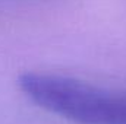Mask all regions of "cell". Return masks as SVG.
I'll list each match as a JSON object with an SVG mask.
<instances>
[{"label": "cell", "instance_id": "cell-1", "mask_svg": "<svg viewBox=\"0 0 126 124\" xmlns=\"http://www.w3.org/2000/svg\"><path fill=\"white\" fill-rule=\"evenodd\" d=\"M18 86L37 107L75 124H126V92L56 73L27 72Z\"/></svg>", "mask_w": 126, "mask_h": 124}]
</instances>
